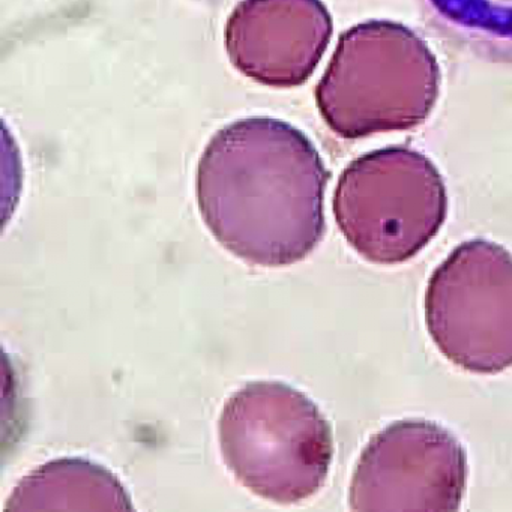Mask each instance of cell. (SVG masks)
<instances>
[{"label": "cell", "instance_id": "6", "mask_svg": "<svg viewBox=\"0 0 512 512\" xmlns=\"http://www.w3.org/2000/svg\"><path fill=\"white\" fill-rule=\"evenodd\" d=\"M467 458L454 434L424 419L394 422L361 452L349 488L358 512L458 511Z\"/></svg>", "mask_w": 512, "mask_h": 512}, {"label": "cell", "instance_id": "5", "mask_svg": "<svg viewBox=\"0 0 512 512\" xmlns=\"http://www.w3.org/2000/svg\"><path fill=\"white\" fill-rule=\"evenodd\" d=\"M425 323L452 364L476 374L512 367V254L487 239L454 248L428 281Z\"/></svg>", "mask_w": 512, "mask_h": 512}, {"label": "cell", "instance_id": "3", "mask_svg": "<svg viewBox=\"0 0 512 512\" xmlns=\"http://www.w3.org/2000/svg\"><path fill=\"white\" fill-rule=\"evenodd\" d=\"M224 463L245 488L295 505L325 485L334 457L331 425L304 392L275 380L230 395L218 421Z\"/></svg>", "mask_w": 512, "mask_h": 512}, {"label": "cell", "instance_id": "7", "mask_svg": "<svg viewBox=\"0 0 512 512\" xmlns=\"http://www.w3.org/2000/svg\"><path fill=\"white\" fill-rule=\"evenodd\" d=\"M331 37L322 0H242L227 22L226 49L239 73L295 88L310 79Z\"/></svg>", "mask_w": 512, "mask_h": 512}, {"label": "cell", "instance_id": "4", "mask_svg": "<svg viewBox=\"0 0 512 512\" xmlns=\"http://www.w3.org/2000/svg\"><path fill=\"white\" fill-rule=\"evenodd\" d=\"M332 208L338 229L359 256L376 265H398L436 238L448 214V194L430 158L389 146L343 170Z\"/></svg>", "mask_w": 512, "mask_h": 512}, {"label": "cell", "instance_id": "8", "mask_svg": "<svg viewBox=\"0 0 512 512\" xmlns=\"http://www.w3.org/2000/svg\"><path fill=\"white\" fill-rule=\"evenodd\" d=\"M115 473L85 458H58L29 472L5 503L7 512L133 511Z\"/></svg>", "mask_w": 512, "mask_h": 512}, {"label": "cell", "instance_id": "1", "mask_svg": "<svg viewBox=\"0 0 512 512\" xmlns=\"http://www.w3.org/2000/svg\"><path fill=\"white\" fill-rule=\"evenodd\" d=\"M329 173L287 122L248 118L221 128L197 167L200 215L229 253L250 265L301 262L325 235Z\"/></svg>", "mask_w": 512, "mask_h": 512}, {"label": "cell", "instance_id": "2", "mask_svg": "<svg viewBox=\"0 0 512 512\" xmlns=\"http://www.w3.org/2000/svg\"><path fill=\"white\" fill-rule=\"evenodd\" d=\"M440 70L406 26L371 20L341 35L316 89L320 115L344 139L418 127L433 112Z\"/></svg>", "mask_w": 512, "mask_h": 512}]
</instances>
